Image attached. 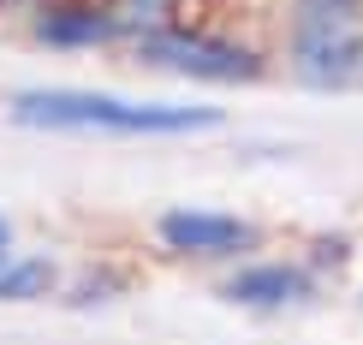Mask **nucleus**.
I'll return each mask as SVG.
<instances>
[{
  "label": "nucleus",
  "instance_id": "obj_1",
  "mask_svg": "<svg viewBox=\"0 0 363 345\" xmlns=\"http://www.w3.org/2000/svg\"><path fill=\"white\" fill-rule=\"evenodd\" d=\"M12 119L30 131H113V137H173V131L220 125V108H173V101H119L89 89H24Z\"/></svg>",
  "mask_w": 363,
  "mask_h": 345
},
{
  "label": "nucleus",
  "instance_id": "obj_2",
  "mask_svg": "<svg viewBox=\"0 0 363 345\" xmlns=\"http://www.w3.org/2000/svg\"><path fill=\"white\" fill-rule=\"evenodd\" d=\"M292 54L315 89L352 84L363 72V0H298Z\"/></svg>",
  "mask_w": 363,
  "mask_h": 345
},
{
  "label": "nucleus",
  "instance_id": "obj_3",
  "mask_svg": "<svg viewBox=\"0 0 363 345\" xmlns=\"http://www.w3.org/2000/svg\"><path fill=\"white\" fill-rule=\"evenodd\" d=\"M143 60H155V66H173L185 72V78H215V84H245L262 72V60L233 48V42H208V36H179V30H167V36H149L143 42Z\"/></svg>",
  "mask_w": 363,
  "mask_h": 345
},
{
  "label": "nucleus",
  "instance_id": "obj_4",
  "mask_svg": "<svg viewBox=\"0 0 363 345\" xmlns=\"http://www.w3.org/2000/svg\"><path fill=\"white\" fill-rule=\"evenodd\" d=\"M161 244L185 250V256H238V250L256 244V227L238 215H215V208H173V215L155 220Z\"/></svg>",
  "mask_w": 363,
  "mask_h": 345
},
{
  "label": "nucleus",
  "instance_id": "obj_5",
  "mask_svg": "<svg viewBox=\"0 0 363 345\" xmlns=\"http://www.w3.org/2000/svg\"><path fill=\"white\" fill-rule=\"evenodd\" d=\"M315 292L310 268H292V262H262V268H245L220 286L226 304H245V310H286V304H304Z\"/></svg>",
  "mask_w": 363,
  "mask_h": 345
},
{
  "label": "nucleus",
  "instance_id": "obj_6",
  "mask_svg": "<svg viewBox=\"0 0 363 345\" xmlns=\"http://www.w3.org/2000/svg\"><path fill=\"white\" fill-rule=\"evenodd\" d=\"M54 286V262H0V298H42Z\"/></svg>",
  "mask_w": 363,
  "mask_h": 345
},
{
  "label": "nucleus",
  "instance_id": "obj_7",
  "mask_svg": "<svg viewBox=\"0 0 363 345\" xmlns=\"http://www.w3.org/2000/svg\"><path fill=\"white\" fill-rule=\"evenodd\" d=\"M42 36L48 42H96V36H108V18H48Z\"/></svg>",
  "mask_w": 363,
  "mask_h": 345
},
{
  "label": "nucleus",
  "instance_id": "obj_8",
  "mask_svg": "<svg viewBox=\"0 0 363 345\" xmlns=\"http://www.w3.org/2000/svg\"><path fill=\"white\" fill-rule=\"evenodd\" d=\"M0 256H6V220H0Z\"/></svg>",
  "mask_w": 363,
  "mask_h": 345
}]
</instances>
